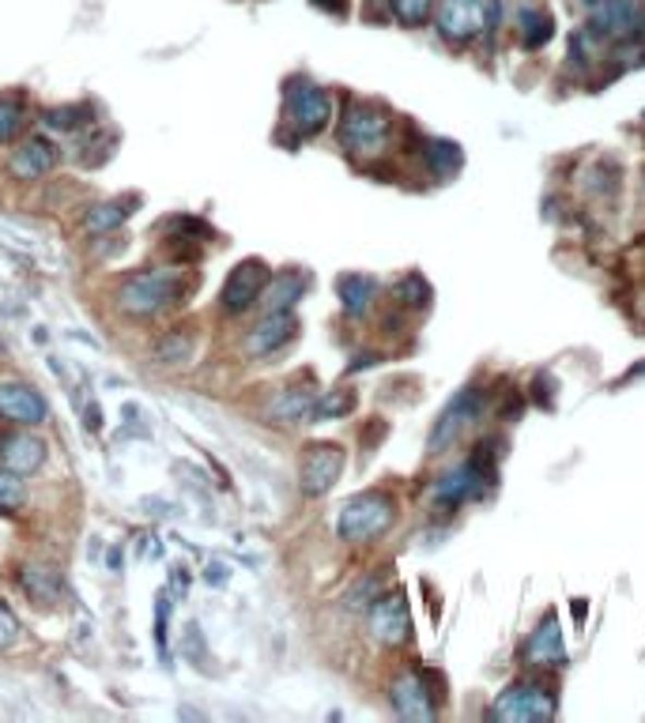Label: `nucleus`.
<instances>
[{
    "label": "nucleus",
    "instance_id": "6ab92c4d",
    "mask_svg": "<svg viewBox=\"0 0 645 723\" xmlns=\"http://www.w3.org/2000/svg\"><path fill=\"white\" fill-rule=\"evenodd\" d=\"M306 294V275L302 271H280L272 283H265L260 291V306L265 314H280V309H295V302H302Z\"/></svg>",
    "mask_w": 645,
    "mask_h": 723
},
{
    "label": "nucleus",
    "instance_id": "412c9836",
    "mask_svg": "<svg viewBox=\"0 0 645 723\" xmlns=\"http://www.w3.org/2000/svg\"><path fill=\"white\" fill-rule=\"evenodd\" d=\"M337 291H340V302H344V314L363 317L366 309H370L374 294H378V283H374L370 275H363V271H348V275H340Z\"/></svg>",
    "mask_w": 645,
    "mask_h": 723
},
{
    "label": "nucleus",
    "instance_id": "4be33fe9",
    "mask_svg": "<svg viewBox=\"0 0 645 723\" xmlns=\"http://www.w3.org/2000/svg\"><path fill=\"white\" fill-rule=\"evenodd\" d=\"M518 27H521V42H525L528 49L547 46L555 35V20H551V12H544V8H521Z\"/></svg>",
    "mask_w": 645,
    "mask_h": 723
},
{
    "label": "nucleus",
    "instance_id": "393cba45",
    "mask_svg": "<svg viewBox=\"0 0 645 723\" xmlns=\"http://www.w3.org/2000/svg\"><path fill=\"white\" fill-rule=\"evenodd\" d=\"M23 121H27V110H23L20 98L0 95V144H12L23 133Z\"/></svg>",
    "mask_w": 645,
    "mask_h": 723
},
{
    "label": "nucleus",
    "instance_id": "f704fd0d",
    "mask_svg": "<svg viewBox=\"0 0 645 723\" xmlns=\"http://www.w3.org/2000/svg\"><path fill=\"white\" fill-rule=\"evenodd\" d=\"M216 580V585H227V565H208V585Z\"/></svg>",
    "mask_w": 645,
    "mask_h": 723
},
{
    "label": "nucleus",
    "instance_id": "c756f323",
    "mask_svg": "<svg viewBox=\"0 0 645 723\" xmlns=\"http://www.w3.org/2000/svg\"><path fill=\"white\" fill-rule=\"evenodd\" d=\"M351 410H355V396L348 389H332L314 404V418H344Z\"/></svg>",
    "mask_w": 645,
    "mask_h": 723
},
{
    "label": "nucleus",
    "instance_id": "f8f14e48",
    "mask_svg": "<svg viewBox=\"0 0 645 723\" xmlns=\"http://www.w3.org/2000/svg\"><path fill=\"white\" fill-rule=\"evenodd\" d=\"M370 633L378 645H404L412 637V614H407V599L404 591H389V596H378L370 603Z\"/></svg>",
    "mask_w": 645,
    "mask_h": 723
},
{
    "label": "nucleus",
    "instance_id": "0eeeda50",
    "mask_svg": "<svg viewBox=\"0 0 645 723\" xmlns=\"http://www.w3.org/2000/svg\"><path fill=\"white\" fill-rule=\"evenodd\" d=\"M551 716H555V694L540 686V682H513L491 704V720H506V723H536Z\"/></svg>",
    "mask_w": 645,
    "mask_h": 723
},
{
    "label": "nucleus",
    "instance_id": "c9c22d12",
    "mask_svg": "<svg viewBox=\"0 0 645 723\" xmlns=\"http://www.w3.org/2000/svg\"><path fill=\"white\" fill-rule=\"evenodd\" d=\"M314 4L325 8V12H337V15L344 12V0H314Z\"/></svg>",
    "mask_w": 645,
    "mask_h": 723
},
{
    "label": "nucleus",
    "instance_id": "c85d7f7f",
    "mask_svg": "<svg viewBox=\"0 0 645 723\" xmlns=\"http://www.w3.org/2000/svg\"><path fill=\"white\" fill-rule=\"evenodd\" d=\"M23 501H27V490H23V482H20V471L0 467V513L12 516L15 508H23Z\"/></svg>",
    "mask_w": 645,
    "mask_h": 723
},
{
    "label": "nucleus",
    "instance_id": "dca6fc26",
    "mask_svg": "<svg viewBox=\"0 0 645 723\" xmlns=\"http://www.w3.org/2000/svg\"><path fill=\"white\" fill-rule=\"evenodd\" d=\"M299 332V317L295 309H280V314H265L260 324L246 335V351L253 358H268L280 347H288Z\"/></svg>",
    "mask_w": 645,
    "mask_h": 723
},
{
    "label": "nucleus",
    "instance_id": "6e6552de",
    "mask_svg": "<svg viewBox=\"0 0 645 723\" xmlns=\"http://www.w3.org/2000/svg\"><path fill=\"white\" fill-rule=\"evenodd\" d=\"M642 27H645V8L638 4V0H596L585 35L616 38V42H631V38H638L642 42Z\"/></svg>",
    "mask_w": 645,
    "mask_h": 723
},
{
    "label": "nucleus",
    "instance_id": "e433bc0d",
    "mask_svg": "<svg viewBox=\"0 0 645 723\" xmlns=\"http://www.w3.org/2000/svg\"><path fill=\"white\" fill-rule=\"evenodd\" d=\"M574 622L585 626V599H574Z\"/></svg>",
    "mask_w": 645,
    "mask_h": 723
},
{
    "label": "nucleus",
    "instance_id": "473e14b6",
    "mask_svg": "<svg viewBox=\"0 0 645 723\" xmlns=\"http://www.w3.org/2000/svg\"><path fill=\"white\" fill-rule=\"evenodd\" d=\"M15 637H20V618L12 614V606L0 603V652H4V648H12Z\"/></svg>",
    "mask_w": 645,
    "mask_h": 723
},
{
    "label": "nucleus",
    "instance_id": "72a5a7b5",
    "mask_svg": "<svg viewBox=\"0 0 645 723\" xmlns=\"http://www.w3.org/2000/svg\"><path fill=\"white\" fill-rule=\"evenodd\" d=\"M159 358L162 362H185L190 358V340H185V335H167V340H162V347H159Z\"/></svg>",
    "mask_w": 645,
    "mask_h": 723
},
{
    "label": "nucleus",
    "instance_id": "7c9ffc66",
    "mask_svg": "<svg viewBox=\"0 0 645 723\" xmlns=\"http://www.w3.org/2000/svg\"><path fill=\"white\" fill-rule=\"evenodd\" d=\"M23 585H27L31 596H38V599H53V596H57V573H53V569H27Z\"/></svg>",
    "mask_w": 645,
    "mask_h": 723
},
{
    "label": "nucleus",
    "instance_id": "5701e85b",
    "mask_svg": "<svg viewBox=\"0 0 645 723\" xmlns=\"http://www.w3.org/2000/svg\"><path fill=\"white\" fill-rule=\"evenodd\" d=\"M423 159H427V170L435 177H453L457 170H461L464 155H461V147H457L453 139H430L427 151H423Z\"/></svg>",
    "mask_w": 645,
    "mask_h": 723
},
{
    "label": "nucleus",
    "instance_id": "ddd939ff",
    "mask_svg": "<svg viewBox=\"0 0 645 723\" xmlns=\"http://www.w3.org/2000/svg\"><path fill=\"white\" fill-rule=\"evenodd\" d=\"M0 418L15 426H42L50 418L42 392L23 381H0Z\"/></svg>",
    "mask_w": 645,
    "mask_h": 723
},
{
    "label": "nucleus",
    "instance_id": "cd10ccee",
    "mask_svg": "<svg viewBox=\"0 0 645 723\" xmlns=\"http://www.w3.org/2000/svg\"><path fill=\"white\" fill-rule=\"evenodd\" d=\"M397 298H400V306H412V309H427L430 306V286H427V279L423 275H404L397 283Z\"/></svg>",
    "mask_w": 645,
    "mask_h": 723
},
{
    "label": "nucleus",
    "instance_id": "9d476101",
    "mask_svg": "<svg viewBox=\"0 0 645 723\" xmlns=\"http://www.w3.org/2000/svg\"><path fill=\"white\" fill-rule=\"evenodd\" d=\"M340 471H344V449L329 445V441H321V445H309L306 456H302V471H299L302 494H306V498L329 494L332 482L340 479Z\"/></svg>",
    "mask_w": 645,
    "mask_h": 723
},
{
    "label": "nucleus",
    "instance_id": "aec40b11",
    "mask_svg": "<svg viewBox=\"0 0 645 723\" xmlns=\"http://www.w3.org/2000/svg\"><path fill=\"white\" fill-rule=\"evenodd\" d=\"M314 404H317V396L309 389H283L280 396L268 404V415H272L276 422H283V426H295V422L314 418Z\"/></svg>",
    "mask_w": 645,
    "mask_h": 723
},
{
    "label": "nucleus",
    "instance_id": "f3484780",
    "mask_svg": "<svg viewBox=\"0 0 645 723\" xmlns=\"http://www.w3.org/2000/svg\"><path fill=\"white\" fill-rule=\"evenodd\" d=\"M42 464H46V445L35 438V433L23 430V433H8V438H0V467L31 475Z\"/></svg>",
    "mask_w": 645,
    "mask_h": 723
},
{
    "label": "nucleus",
    "instance_id": "39448f33",
    "mask_svg": "<svg viewBox=\"0 0 645 723\" xmlns=\"http://www.w3.org/2000/svg\"><path fill=\"white\" fill-rule=\"evenodd\" d=\"M498 23V0H442L438 8V35L449 46H472L491 35Z\"/></svg>",
    "mask_w": 645,
    "mask_h": 723
},
{
    "label": "nucleus",
    "instance_id": "20e7f679",
    "mask_svg": "<svg viewBox=\"0 0 645 723\" xmlns=\"http://www.w3.org/2000/svg\"><path fill=\"white\" fill-rule=\"evenodd\" d=\"M495 482H498L495 452H491V441H484L457 471H449L446 479L435 482V501H442V505H464V501L484 498Z\"/></svg>",
    "mask_w": 645,
    "mask_h": 723
},
{
    "label": "nucleus",
    "instance_id": "9b49d317",
    "mask_svg": "<svg viewBox=\"0 0 645 723\" xmlns=\"http://www.w3.org/2000/svg\"><path fill=\"white\" fill-rule=\"evenodd\" d=\"M265 283H268V268L260 265V260H242L239 268H231L223 291H219V306H223V314L239 317V314H246V309H253L260 302Z\"/></svg>",
    "mask_w": 645,
    "mask_h": 723
},
{
    "label": "nucleus",
    "instance_id": "b1692460",
    "mask_svg": "<svg viewBox=\"0 0 645 723\" xmlns=\"http://www.w3.org/2000/svg\"><path fill=\"white\" fill-rule=\"evenodd\" d=\"M133 208H136V196H133V200H110V204H99V208L87 211L84 226L92 230V234H106V230H113V226L125 223V219L133 216Z\"/></svg>",
    "mask_w": 645,
    "mask_h": 723
},
{
    "label": "nucleus",
    "instance_id": "7ed1b4c3",
    "mask_svg": "<svg viewBox=\"0 0 645 723\" xmlns=\"http://www.w3.org/2000/svg\"><path fill=\"white\" fill-rule=\"evenodd\" d=\"M397 520V505L389 494L381 490H366V494H355L340 508L337 516V531L344 542H370L378 536H386Z\"/></svg>",
    "mask_w": 645,
    "mask_h": 723
},
{
    "label": "nucleus",
    "instance_id": "2f4dec72",
    "mask_svg": "<svg viewBox=\"0 0 645 723\" xmlns=\"http://www.w3.org/2000/svg\"><path fill=\"white\" fill-rule=\"evenodd\" d=\"M378 591H381V580L378 577H366L363 585H358L348 596V606H351V611H363V606H370L374 599H378Z\"/></svg>",
    "mask_w": 645,
    "mask_h": 723
},
{
    "label": "nucleus",
    "instance_id": "2eb2a0df",
    "mask_svg": "<svg viewBox=\"0 0 645 723\" xmlns=\"http://www.w3.org/2000/svg\"><path fill=\"white\" fill-rule=\"evenodd\" d=\"M567 663V648H562V626H559V614L547 611L540 618V626L528 637L525 645V667L533 671H555Z\"/></svg>",
    "mask_w": 645,
    "mask_h": 723
},
{
    "label": "nucleus",
    "instance_id": "a211bd4d",
    "mask_svg": "<svg viewBox=\"0 0 645 723\" xmlns=\"http://www.w3.org/2000/svg\"><path fill=\"white\" fill-rule=\"evenodd\" d=\"M53 162H57V151H53L50 139H46V136H31V139H23V144L12 151V174L20 177V181H35V177L50 174Z\"/></svg>",
    "mask_w": 645,
    "mask_h": 723
},
{
    "label": "nucleus",
    "instance_id": "4468645a",
    "mask_svg": "<svg viewBox=\"0 0 645 723\" xmlns=\"http://www.w3.org/2000/svg\"><path fill=\"white\" fill-rule=\"evenodd\" d=\"M389 701H393L400 720H435L438 716V701H435V694H430L427 678H423L419 671L400 675L393 682V689H389Z\"/></svg>",
    "mask_w": 645,
    "mask_h": 723
},
{
    "label": "nucleus",
    "instance_id": "423d86ee",
    "mask_svg": "<svg viewBox=\"0 0 645 723\" xmlns=\"http://www.w3.org/2000/svg\"><path fill=\"white\" fill-rule=\"evenodd\" d=\"M283 106H288V125L295 128L302 139L325 133L329 121H332L329 90L309 84V79H291L288 95H283Z\"/></svg>",
    "mask_w": 645,
    "mask_h": 723
},
{
    "label": "nucleus",
    "instance_id": "f03ea898",
    "mask_svg": "<svg viewBox=\"0 0 645 723\" xmlns=\"http://www.w3.org/2000/svg\"><path fill=\"white\" fill-rule=\"evenodd\" d=\"M182 294H185V286L178 271H141V275L121 283L118 306L133 317H159L162 309L178 306Z\"/></svg>",
    "mask_w": 645,
    "mask_h": 723
},
{
    "label": "nucleus",
    "instance_id": "a878e982",
    "mask_svg": "<svg viewBox=\"0 0 645 723\" xmlns=\"http://www.w3.org/2000/svg\"><path fill=\"white\" fill-rule=\"evenodd\" d=\"M389 12L397 15V23L404 27H423L435 15V0H389Z\"/></svg>",
    "mask_w": 645,
    "mask_h": 723
},
{
    "label": "nucleus",
    "instance_id": "bb28decb",
    "mask_svg": "<svg viewBox=\"0 0 645 723\" xmlns=\"http://www.w3.org/2000/svg\"><path fill=\"white\" fill-rule=\"evenodd\" d=\"M87 121H92V110H87V106H61V110L46 113V128H53V133H76V128L87 125Z\"/></svg>",
    "mask_w": 645,
    "mask_h": 723
},
{
    "label": "nucleus",
    "instance_id": "f257e3e1",
    "mask_svg": "<svg viewBox=\"0 0 645 723\" xmlns=\"http://www.w3.org/2000/svg\"><path fill=\"white\" fill-rule=\"evenodd\" d=\"M389 136H393V118H389L386 106L351 98L344 121H340V144H344L351 155L374 159V155L386 151Z\"/></svg>",
    "mask_w": 645,
    "mask_h": 723
},
{
    "label": "nucleus",
    "instance_id": "1a4fd4ad",
    "mask_svg": "<svg viewBox=\"0 0 645 723\" xmlns=\"http://www.w3.org/2000/svg\"><path fill=\"white\" fill-rule=\"evenodd\" d=\"M479 410H484V392H479V389H461V392H457V396L446 404L442 415H438L435 430H430L427 449L435 452V456H438V452H446V449L453 445V441L464 433V426L476 422Z\"/></svg>",
    "mask_w": 645,
    "mask_h": 723
}]
</instances>
